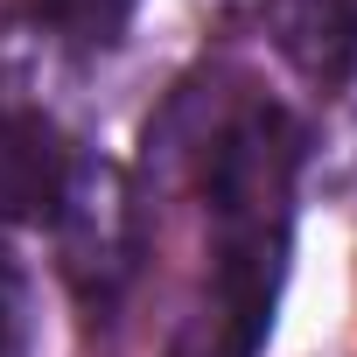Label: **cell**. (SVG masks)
I'll return each instance as SVG.
<instances>
[{
  "mask_svg": "<svg viewBox=\"0 0 357 357\" xmlns=\"http://www.w3.org/2000/svg\"><path fill=\"white\" fill-rule=\"evenodd\" d=\"M29 336H36L29 273H22V259L8 245H0V357H29Z\"/></svg>",
  "mask_w": 357,
  "mask_h": 357,
  "instance_id": "obj_5",
  "label": "cell"
},
{
  "mask_svg": "<svg viewBox=\"0 0 357 357\" xmlns=\"http://www.w3.org/2000/svg\"><path fill=\"white\" fill-rule=\"evenodd\" d=\"M56 259L63 280L77 287L84 308H119V294L140 280L147 259V225H140V197L112 161H70L63 197H56Z\"/></svg>",
  "mask_w": 357,
  "mask_h": 357,
  "instance_id": "obj_2",
  "label": "cell"
},
{
  "mask_svg": "<svg viewBox=\"0 0 357 357\" xmlns=\"http://www.w3.org/2000/svg\"><path fill=\"white\" fill-rule=\"evenodd\" d=\"M190 154L211 238H204V294L183 315L168 357H259L287 273L301 133L273 98H238L197 133Z\"/></svg>",
  "mask_w": 357,
  "mask_h": 357,
  "instance_id": "obj_1",
  "label": "cell"
},
{
  "mask_svg": "<svg viewBox=\"0 0 357 357\" xmlns=\"http://www.w3.org/2000/svg\"><path fill=\"white\" fill-rule=\"evenodd\" d=\"M140 0H29V15L70 50H119Z\"/></svg>",
  "mask_w": 357,
  "mask_h": 357,
  "instance_id": "obj_4",
  "label": "cell"
},
{
  "mask_svg": "<svg viewBox=\"0 0 357 357\" xmlns=\"http://www.w3.org/2000/svg\"><path fill=\"white\" fill-rule=\"evenodd\" d=\"M273 36L315 91H343L357 77V0H273Z\"/></svg>",
  "mask_w": 357,
  "mask_h": 357,
  "instance_id": "obj_3",
  "label": "cell"
}]
</instances>
